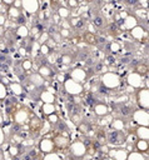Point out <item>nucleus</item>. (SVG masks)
<instances>
[{
    "label": "nucleus",
    "instance_id": "nucleus-12",
    "mask_svg": "<svg viewBox=\"0 0 149 160\" xmlns=\"http://www.w3.org/2000/svg\"><path fill=\"white\" fill-rule=\"evenodd\" d=\"M53 139V142H54V146H55V150L58 151H63V150H66L69 144H70V140L66 135H63V134H56Z\"/></svg>",
    "mask_w": 149,
    "mask_h": 160
},
{
    "label": "nucleus",
    "instance_id": "nucleus-64",
    "mask_svg": "<svg viewBox=\"0 0 149 160\" xmlns=\"http://www.w3.org/2000/svg\"><path fill=\"white\" fill-rule=\"evenodd\" d=\"M1 4H3V0H0V5H1Z\"/></svg>",
    "mask_w": 149,
    "mask_h": 160
},
{
    "label": "nucleus",
    "instance_id": "nucleus-9",
    "mask_svg": "<svg viewBox=\"0 0 149 160\" xmlns=\"http://www.w3.org/2000/svg\"><path fill=\"white\" fill-rule=\"evenodd\" d=\"M126 84L129 86H131L133 89H139L141 86H144V76L141 74H139L138 71H131L126 76Z\"/></svg>",
    "mask_w": 149,
    "mask_h": 160
},
{
    "label": "nucleus",
    "instance_id": "nucleus-54",
    "mask_svg": "<svg viewBox=\"0 0 149 160\" xmlns=\"http://www.w3.org/2000/svg\"><path fill=\"white\" fill-rule=\"evenodd\" d=\"M138 5H140L144 9H148V0H138Z\"/></svg>",
    "mask_w": 149,
    "mask_h": 160
},
{
    "label": "nucleus",
    "instance_id": "nucleus-1",
    "mask_svg": "<svg viewBox=\"0 0 149 160\" xmlns=\"http://www.w3.org/2000/svg\"><path fill=\"white\" fill-rule=\"evenodd\" d=\"M99 90H116L123 85V79L114 71L101 72L99 78Z\"/></svg>",
    "mask_w": 149,
    "mask_h": 160
},
{
    "label": "nucleus",
    "instance_id": "nucleus-23",
    "mask_svg": "<svg viewBox=\"0 0 149 160\" xmlns=\"http://www.w3.org/2000/svg\"><path fill=\"white\" fill-rule=\"evenodd\" d=\"M109 125L113 130H118V131H125V129H126V122L121 118H116V119L110 120Z\"/></svg>",
    "mask_w": 149,
    "mask_h": 160
},
{
    "label": "nucleus",
    "instance_id": "nucleus-13",
    "mask_svg": "<svg viewBox=\"0 0 149 160\" xmlns=\"http://www.w3.org/2000/svg\"><path fill=\"white\" fill-rule=\"evenodd\" d=\"M21 8L26 14L35 15L38 10L40 9V1L39 0H21Z\"/></svg>",
    "mask_w": 149,
    "mask_h": 160
},
{
    "label": "nucleus",
    "instance_id": "nucleus-60",
    "mask_svg": "<svg viewBox=\"0 0 149 160\" xmlns=\"http://www.w3.org/2000/svg\"><path fill=\"white\" fill-rule=\"evenodd\" d=\"M3 4H4V5H6V6H9V5H11V4H13V0H3Z\"/></svg>",
    "mask_w": 149,
    "mask_h": 160
},
{
    "label": "nucleus",
    "instance_id": "nucleus-48",
    "mask_svg": "<svg viewBox=\"0 0 149 160\" xmlns=\"http://www.w3.org/2000/svg\"><path fill=\"white\" fill-rule=\"evenodd\" d=\"M5 140H6V135H5V131L3 129V126H0V146H3L5 144Z\"/></svg>",
    "mask_w": 149,
    "mask_h": 160
},
{
    "label": "nucleus",
    "instance_id": "nucleus-55",
    "mask_svg": "<svg viewBox=\"0 0 149 160\" xmlns=\"http://www.w3.org/2000/svg\"><path fill=\"white\" fill-rule=\"evenodd\" d=\"M124 2H125L126 5H129V6H135V5H138V0H124Z\"/></svg>",
    "mask_w": 149,
    "mask_h": 160
},
{
    "label": "nucleus",
    "instance_id": "nucleus-59",
    "mask_svg": "<svg viewBox=\"0 0 149 160\" xmlns=\"http://www.w3.org/2000/svg\"><path fill=\"white\" fill-rule=\"evenodd\" d=\"M88 31H90V32H95V26H93L91 24H88Z\"/></svg>",
    "mask_w": 149,
    "mask_h": 160
},
{
    "label": "nucleus",
    "instance_id": "nucleus-8",
    "mask_svg": "<svg viewBox=\"0 0 149 160\" xmlns=\"http://www.w3.org/2000/svg\"><path fill=\"white\" fill-rule=\"evenodd\" d=\"M128 31H129V35L131 36V39H134L135 41H143L144 40V42L148 44V30H145L143 28V25L138 24Z\"/></svg>",
    "mask_w": 149,
    "mask_h": 160
},
{
    "label": "nucleus",
    "instance_id": "nucleus-4",
    "mask_svg": "<svg viewBox=\"0 0 149 160\" xmlns=\"http://www.w3.org/2000/svg\"><path fill=\"white\" fill-rule=\"evenodd\" d=\"M135 100L138 104V108L149 110V88L141 86L139 89H135Z\"/></svg>",
    "mask_w": 149,
    "mask_h": 160
},
{
    "label": "nucleus",
    "instance_id": "nucleus-57",
    "mask_svg": "<svg viewBox=\"0 0 149 160\" xmlns=\"http://www.w3.org/2000/svg\"><path fill=\"white\" fill-rule=\"evenodd\" d=\"M6 31V28L5 25H0V38H4V34Z\"/></svg>",
    "mask_w": 149,
    "mask_h": 160
},
{
    "label": "nucleus",
    "instance_id": "nucleus-52",
    "mask_svg": "<svg viewBox=\"0 0 149 160\" xmlns=\"http://www.w3.org/2000/svg\"><path fill=\"white\" fill-rule=\"evenodd\" d=\"M36 15H38V18H39V20H40V21H44V20H45V16H44V10L39 9V10H38V12H36Z\"/></svg>",
    "mask_w": 149,
    "mask_h": 160
},
{
    "label": "nucleus",
    "instance_id": "nucleus-41",
    "mask_svg": "<svg viewBox=\"0 0 149 160\" xmlns=\"http://www.w3.org/2000/svg\"><path fill=\"white\" fill-rule=\"evenodd\" d=\"M9 95V90H8V86L4 85L1 81H0V102L4 101Z\"/></svg>",
    "mask_w": 149,
    "mask_h": 160
},
{
    "label": "nucleus",
    "instance_id": "nucleus-3",
    "mask_svg": "<svg viewBox=\"0 0 149 160\" xmlns=\"http://www.w3.org/2000/svg\"><path fill=\"white\" fill-rule=\"evenodd\" d=\"M63 88L65 90V92L69 96H75V95H81L85 89H84V84L75 81L71 78H66L65 80H63Z\"/></svg>",
    "mask_w": 149,
    "mask_h": 160
},
{
    "label": "nucleus",
    "instance_id": "nucleus-58",
    "mask_svg": "<svg viewBox=\"0 0 149 160\" xmlns=\"http://www.w3.org/2000/svg\"><path fill=\"white\" fill-rule=\"evenodd\" d=\"M126 15H128V12H126L125 10H120V11H119V16H120V19H121V20H123Z\"/></svg>",
    "mask_w": 149,
    "mask_h": 160
},
{
    "label": "nucleus",
    "instance_id": "nucleus-21",
    "mask_svg": "<svg viewBox=\"0 0 149 160\" xmlns=\"http://www.w3.org/2000/svg\"><path fill=\"white\" fill-rule=\"evenodd\" d=\"M39 100H40L41 102H55L56 96H55V94H54L50 89H48V90H41V91L39 92Z\"/></svg>",
    "mask_w": 149,
    "mask_h": 160
},
{
    "label": "nucleus",
    "instance_id": "nucleus-15",
    "mask_svg": "<svg viewBox=\"0 0 149 160\" xmlns=\"http://www.w3.org/2000/svg\"><path fill=\"white\" fill-rule=\"evenodd\" d=\"M120 29H124V30H130L131 28H134L135 25L139 24V19L136 15H133V14H128L121 21H120Z\"/></svg>",
    "mask_w": 149,
    "mask_h": 160
},
{
    "label": "nucleus",
    "instance_id": "nucleus-25",
    "mask_svg": "<svg viewBox=\"0 0 149 160\" xmlns=\"http://www.w3.org/2000/svg\"><path fill=\"white\" fill-rule=\"evenodd\" d=\"M93 24H94L95 28H98V29H103V28H106V25H108V20H106V18H105L103 14L98 12V14H95V15L93 16Z\"/></svg>",
    "mask_w": 149,
    "mask_h": 160
},
{
    "label": "nucleus",
    "instance_id": "nucleus-22",
    "mask_svg": "<svg viewBox=\"0 0 149 160\" xmlns=\"http://www.w3.org/2000/svg\"><path fill=\"white\" fill-rule=\"evenodd\" d=\"M38 72L44 78V79H51V78H54V70L49 66V65H46V64H41V65H39L38 66Z\"/></svg>",
    "mask_w": 149,
    "mask_h": 160
},
{
    "label": "nucleus",
    "instance_id": "nucleus-11",
    "mask_svg": "<svg viewBox=\"0 0 149 160\" xmlns=\"http://www.w3.org/2000/svg\"><path fill=\"white\" fill-rule=\"evenodd\" d=\"M69 78L74 79L75 81L81 82V84H85V82L88 81V79L90 78V74H89L88 70L84 69V68H74V69L70 71Z\"/></svg>",
    "mask_w": 149,
    "mask_h": 160
},
{
    "label": "nucleus",
    "instance_id": "nucleus-61",
    "mask_svg": "<svg viewBox=\"0 0 149 160\" xmlns=\"http://www.w3.org/2000/svg\"><path fill=\"white\" fill-rule=\"evenodd\" d=\"M5 158V152H4V150L1 149V146H0V160H3Z\"/></svg>",
    "mask_w": 149,
    "mask_h": 160
},
{
    "label": "nucleus",
    "instance_id": "nucleus-50",
    "mask_svg": "<svg viewBox=\"0 0 149 160\" xmlns=\"http://www.w3.org/2000/svg\"><path fill=\"white\" fill-rule=\"evenodd\" d=\"M6 21H8V16H6V14L0 12V25H5Z\"/></svg>",
    "mask_w": 149,
    "mask_h": 160
},
{
    "label": "nucleus",
    "instance_id": "nucleus-18",
    "mask_svg": "<svg viewBox=\"0 0 149 160\" xmlns=\"http://www.w3.org/2000/svg\"><path fill=\"white\" fill-rule=\"evenodd\" d=\"M8 90L14 95V96H23L25 92V88L23 86L21 82L19 81H10L8 85Z\"/></svg>",
    "mask_w": 149,
    "mask_h": 160
},
{
    "label": "nucleus",
    "instance_id": "nucleus-19",
    "mask_svg": "<svg viewBox=\"0 0 149 160\" xmlns=\"http://www.w3.org/2000/svg\"><path fill=\"white\" fill-rule=\"evenodd\" d=\"M93 111L99 118H104V116H108L110 114L109 106L106 104H104V102H95L94 106H93Z\"/></svg>",
    "mask_w": 149,
    "mask_h": 160
},
{
    "label": "nucleus",
    "instance_id": "nucleus-35",
    "mask_svg": "<svg viewBox=\"0 0 149 160\" xmlns=\"http://www.w3.org/2000/svg\"><path fill=\"white\" fill-rule=\"evenodd\" d=\"M76 128H78V130H79V132H81V134H89L90 132V122H88V121H85V120H80V122L76 125Z\"/></svg>",
    "mask_w": 149,
    "mask_h": 160
},
{
    "label": "nucleus",
    "instance_id": "nucleus-45",
    "mask_svg": "<svg viewBox=\"0 0 149 160\" xmlns=\"http://www.w3.org/2000/svg\"><path fill=\"white\" fill-rule=\"evenodd\" d=\"M59 32L61 35L63 39H69L71 36V30L70 29H64V28H59Z\"/></svg>",
    "mask_w": 149,
    "mask_h": 160
},
{
    "label": "nucleus",
    "instance_id": "nucleus-62",
    "mask_svg": "<svg viewBox=\"0 0 149 160\" xmlns=\"http://www.w3.org/2000/svg\"><path fill=\"white\" fill-rule=\"evenodd\" d=\"M4 125V116H3V114L0 112V126H3Z\"/></svg>",
    "mask_w": 149,
    "mask_h": 160
},
{
    "label": "nucleus",
    "instance_id": "nucleus-26",
    "mask_svg": "<svg viewBox=\"0 0 149 160\" xmlns=\"http://www.w3.org/2000/svg\"><path fill=\"white\" fill-rule=\"evenodd\" d=\"M148 159H149V155L138 150H130L128 151V155H126V160H148Z\"/></svg>",
    "mask_w": 149,
    "mask_h": 160
},
{
    "label": "nucleus",
    "instance_id": "nucleus-40",
    "mask_svg": "<svg viewBox=\"0 0 149 160\" xmlns=\"http://www.w3.org/2000/svg\"><path fill=\"white\" fill-rule=\"evenodd\" d=\"M51 49L44 42V44H40V46H39V54L40 55H43V56H48V55H50L51 54Z\"/></svg>",
    "mask_w": 149,
    "mask_h": 160
},
{
    "label": "nucleus",
    "instance_id": "nucleus-44",
    "mask_svg": "<svg viewBox=\"0 0 149 160\" xmlns=\"http://www.w3.org/2000/svg\"><path fill=\"white\" fill-rule=\"evenodd\" d=\"M135 71H138L139 74H141L143 76H146L148 75V65H146V62L143 65V64H140V65H138L136 68H135Z\"/></svg>",
    "mask_w": 149,
    "mask_h": 160
},
{
    "label": "nucleus",
    "instance_id": "nucleus-28",
    "mask_svg": "<svg viewBox=\"0 0 149 160\" xmlns=\"http://www.w3.org/2000/svg\"><path fill=\"white\" fill-rule=\"evenodd\" d=\"M83 41L86 42L88 45H96L98 44V36L95 35V32L86 31L83 35Z\"/></svg>",
    "mask_w": 149,
    "mask_h": 160
},
{
    "label": "nucleus",
    "instance_id": "nucleus-53",
    "mask_svg": "<svg viewBox=\"0 0 149 160\" xmlns=\"http://www.w3.org/2000/svg\"><path fill=\"white\" fill-rule=\"evenodd\" d=\"M51 19H53V24H54V25H58V22L60 21L61 18H60L58 14H54V15H51Z\"/></svg>",
    "mask_w": 149,
    "mask_h": 160
},
{
    "label": "nucleus",
    "instance_id": "nucleus-31",
    "mask_svg": "<svg viewBox=\"0 0 149 160\" xmlns=\"http://www.w3.org/2000/svg\"><path fill=\"white\" fill-rule=\"evenodd\" d=\"M33 66H34V61H33V59H30V58H25V59H23V60L20 61V68H21V70L25 71V72H30L31 69H33Z\"/></svg>",
    "mask_w": 149,
    "mask_h": 160
},
{
    "label": "nucleus",
    "instance_id": "nucleus-42",
    "mask_svg": "<svg viewBox=\"0 0 149 160\" xmlns=\"http://www.w3.org/2000/svg\"><path fill=\"white\" fill-rule=\"evenodd\" d=\"M83 118H81V115H80V112H78V111H73L71 114H70V120H71V122L76 126L79 122H80V120H81Z\"/></svg>",
    "mask_w": 149,
    "mask_h": 160
},
{
    "label": "nucleus",
    "instance_id": "nucleus-38",
    "mask_svg": "<svg viewBox=\"0 0 149 160\" xmlns=\"http://www.w3.org/2000/svg\"><path fill=\"white\" fill-rule=\"evenodd\" d=\"M49 35H50V38H51L56 44H60V42L63 41V38H61L59 30H53V29H50V30H49Z\"/></svg>",
    "mask_w": 149,
    "mask_h": 160
},
{
    "label": "nucleus",
    "instance_id": "nucleus-30",
    "mask_svg": "<svg viewBox=\"0 0 149 160\" xmlns=\"http://www.w3.org/2000/svg\"><path fill=\"white\" fill-rule=\"evenodd\" d=\"M56 14L61 18V19H69L71 16V10L68 8V6H63V5H59L56 8Z\"/></svg>",
    "mask_w": 149,
    "mask_h": 160
},
{
    "label": "nucleus",
    "instance_id": "nucleus-33",
    "mask_svg": "<svg viewBox=\"0 0 149 160\" xmlns=\"http://www.w3.org/2000/svg\"><path fill=\"white\" fill-rule=\"evenodd\" d=\"M68 21H69L70 26L75 28V29H79V28H81L84 25V21H83V19L80 16H70L68 19Z\"/></svg>",
    "mask_w": 149,
    "mask_h": 160
},
{
    "label": "nucleus",
    "instance_id": "nucleus-39",
    "mask_svg": "<svg viewBox=\"0 0 149 160\" xmlns=\"http://www.w3.org/2000/svg\"><path fill=\"white\" fill-rule=\"evenodd\" d=\"M49 38H50L49 31H46V30H41V31L39 32V35H38L36 40H38V42H39V44H44Z\"/></svg>",
    "mask_w": 149,
    "mask_h": 160
},
{
    "label": "nucleus",
    "instance_id": "nucleus-32",
    "mask_svg": "<svg viewBox=\"0 0 149 160\" xmlns=\"http://www.w3.org/2000/svg\"><path fill=\"white\" fill-rule=\"evenodd\" d=\"M41 159H44V160H60V159H63V155H60L58 150H53V151L41 154Z\"/></svg>",
    "mask_w": 149,
    "mask_h": 160
},
{
    "label": "nucleus",
    "instance_id": "nucleus-2",
    "mask_svg": "<svg viewBox=\"0 0 149 160\" xmlns=\"http://www.w3.org/2000/svg\"><path fill=\"white\" fill-rule=\"evenodd\" d=\"M68 152L70 155V158H75V159H84V156L88 154V146L84 141L81 140H75L71 141L68 146Z\"/></svg>",
    "mask_w": 149,
    "mask_h": 160
},
{
    "label": "nucleus",
    "instance_id": "nucleus-20",
    "mask_svg": "<svg viewBox=\"0 0 149 160\" xmlns=\"http://www.w3.org/2000/svg\"><path fill=\"white\" fill-rule=\"evenodd\" d=\"M14 34L19 39H26L30 35V29L26 26V24H19V25H16Z\"/></svg>",
    "mask_w": 149,
    "mask_h": 160
},
{
    "label": "nucleus",
    "instance_id": "nucleus-47",
    "mask_svg": "<svg viewBox=\"0 0 149 160\" xmlns=\"http://www.w3.org/2000/svg\"><path fill=\"white\" fill-rule=\"evenodd\" d=\"M66 5L68 8L71 10V9H78L79 8V0H66Z\"/></svg>",
    "mask_w": 149,
    "mask_h": 160
},
{
    "label": "nucleus",
    "instance_id": "nucleus-16",
    "mask_svg": "<svg viewBox=\"0 0 149 160\" xmlns=\"http://www.w3.org/2000/svg\"><path fill=\"white\" fill-rule=\"evenodd\" d=\"M28 81L33 85V88H36V89H40L43 86H45L48 82H46V79H44L38 71L36 72H31L28 78Z\"/></svg>",
    "mask_w": 149,
    "mask_h": 160
},
{
    "label": "nucleus",
    "instance_id": "nucleus-14",
    "mask_svg": "<svg viewBox=\"0 0 149 160\" xmlns=\"http://www.w3.org/2000/svg\"><path fill=\"white\" fill-rule=\"evenodd\" d=\"M38 149H39V152H41V154H45V152H49V151L55 150L53 139L49 138V136L41 138L40 141H39V144H38Z\"/></svg>",
    "mask_w": 149,
    "mask_h": 160
},
{
    "label": "nucleus",
    "instance_id": "nucleus-34",
    "mask_svg": "<svg viewBox=\"0 0 149 160\" xmlns=\"http://www.w3.org/2000/svg\"><path fill=\"white\" fill-rule=\"evenodd\" d=\"M60 62H61V65H64V66H69V65H71L73 64V61H74V56L71 55V54H69V52H65V54H61L60 55Z\"/></svg>",
    "mask_w": 149,
    "mask_h": 160
},
{
    "label": "nucleus",
    "instance_id": "nucleus-29",
    "mask_svg": "<svg viewBox=\"0 0 149 160\" xmlns=\"http://www.w3.org/2000/svg\"><path fill=\"white\" fill-rule=\"evenodd\" d=\"M40 111H41L43 115L46 116V115L56 111V106H55L54 102H43V105L40 106Z\"/></svg>",
    "mask_w": 149,
    "mask_h": 160
},
{
    "label": "nucleus",
    "instance_id": "nucleus-63",
    "mask_svg": "<svg viewBox=\"0 0 149 160\" xmlns=\"http://www.w3.org/2000/svg\"><path fill=\"white\" fill-rule=\"evenodd\" d=\"M95 1H98V0H86V2H89V4L90 2H95Z\"/></svg>",
    "mask_w": 149,
    "mask_h": 160
},
{
    "label": "nucleus",
    "instance_id": "nucleus-56",
    "mask_svg": "<svg viewBox=\"0 0 149 160\" xmlns=\"http://www.w3.org/2000/svg\"><path fill=\"white\" fill-rule=\"evenodd\" d=\"M0 81H1V82H3L4 85H6V86H8V85H9V82H10L11 80H10L9 78H6V76H3V78L0 79Z\"/></svg>",
    "mask_w": 149,
    "mask_h": 160
},
{
    "label": "nucleus",
    "instance_id": "nucleus-10",
    "mask_svg": "<svg viewBox=\"0 0 149 160\" xmlns=\"http://www.w3.org/2000/svg\"><path fill=\"white\" fill-rule=\"evenodd\" d=\"M126 155H128V150L124 146H113L109 148L106 156L114 160H126Z\"/></svg>",
    "mask_w": 149,
    "mask_h": 160
},
{
    "label": "nucleus",
    "instance_id": "nucleus-6",
    "mask_svg": "<svg viewBox=\"0 0 149 160\" xmlns=\"http://www.w3.org/2000/svg\"><path fill=\"white\" fill-rule=\"evenodd\" d=\"M11 118H13V121L16 124V125H23V124H26L30 119V111L25 108H15L11 112Z\"/></svg>",
    "mask_w": 149,
    "mask_h": 160
},
{
    "label": "nucleus",
    "instance_id": "nucleus-37",
    "mask_svg": "<svg viewBox=\"0 0 149 160\" xmlns=\"http://www.w3.org/2000/svg\"><path fill=\"white\" fill-rule=\"evenodd\" d=\"M59 120H60V116H59V114H58L56 111H54V112H51V114L46 115V121H48L51 126H54Z\"/></svg>",
    "mask_w": 149,
    "mask_h": 160
},
{
    "label": "nucleus",
    "instance_id": "nucleus-51",
    "mask_svg": "<svg viewBox=\"0 0 149 160\" xmlns=\"http://www.w3.org/2000/svg\"><path fill=\"white\" fill-rule=\"evenodd\" d=\"M14 8H16V9H20V10H23V8H21V0H13V4H11Z\"/></svg>",
    "mask_w": 149,
    "mask_h": 160
},
{
    "label": "nucleus",
    "instance_id": "nucleus-46",
    "mask_svg": "<svg viewBox=\"0 0 149 160\" xmlns=\"http://www.w3.org/2000/svg\"><path fill=\"white\" fill-rule=\"evenodd\" d=\"M56 26H58V28H64V29H71V26H70L68 19H60V21L58 22Z\"/></svg>",
    "mask_w": 149,
    "mask_h": 160
},
{
    "label": "nucleus",
    "instance_id": "nucleus-36",
    "mask_svg": "<svg viewBox=\"0 0 149 160\" xmlns=\"http://www.w3.org/2000/svg\"><path fill=\"white\" fill-rule=\"evenodd\" d=\"M106 28H108V34H110V35H113L114 38L115 36H118L120 32H121V30H120V28L118 26V24H115V22H113V24H108L106 25Z\"/></svg>",
    "mask_w": 149,
    "mask_h": 160
},
{
    "label": "nucleus",
    "instance_id": "nucleus-49",
    "mask_svg": "<svg viewBox=\"0 0 149 160\" xmlns=\"http://www.w3.org/2000/svg\"><path fill=\"white\" fill-rule=\"evenodd\" d=\"M45 44H46V45H48V46H49L51 50H54V49L56 48V45H58V44H56V42H55V41H54L51 38H49V39L45 41Z\"/></svg>",
    "mask_w": 149,
    "mask_h": 160
},
{
    "label": "nucleus",
    "instance_id": "nucleus-27",
    "mask_svg": "<svg viewBox=\"0 0 149 160\" xmlns=\"http://www.w3.org/2000/svg\"><path fill=\"white\" fill-rule=\"evenodd\" d=\"M8 152H9V155H10L11 158H19V156L21 155V152H23L21 144L15 142V144L9 145V148H8Z\"/></svg>",
    "mask_w": 149,
    "mask_h": 160
},
{
    "label": "nucleus",
    "instance_id": "nucleus-5",
    "mask_svg": "<svg viewBox=\"0 0 149 160\" xmlns=\"http://www.w3.org/2000/svg\"><path fill=\"white\" fill-rule=\"evenodd\" d=\"M130 118L135 125H145L149 126V111L145 109H134L130 114Z\"/></svg>",
    "mask_w": 149,
    "mask_h": 160
},
{
    "label": "nucleus",
    "instance_id": "nucleus-24",
    "mask_svg": "<svg viewBox=\"0 0 149 160\" xmlns=\"http://www.w3.org/2000/svg\"><path fill=\"white\" fill-rule=\"evenodd\" d=\"M134 148L138 151H141L146 155H149V140H144V139H136L134 142Z\"/></svg>",
    "mask_w": 149,
    "mask_h": 160
},
{
    "label": "nucleus",
    "instance_id": "nucleus-17",
    "mask_svg": "<svg viewBox=\"0 0 149 160\" xmlns=\"http://www.w3.org/2000/svg\"><path fill=\"white\" fill-rule=\"evenodd\" d=\"M129 131L134 132V135L136 136V139L149 140V128L145 126V125H135Z\"/></svg>",
    "mask_w": 149,
    "mask_h": 160
},
{
    "label": "nucleus",
    "instance_id": "nucleus-43",
    "mask_svg": "<svg viewBox=\"0 0 149 160\" xmlns=\"http://www.w3.org/2000/svg\"><path fill=\"white\" fill-rule=\"evenodd\" d=\"M109 50H110L111 52H119V51L121 50V44L118 42V41H111V42L109 44Z\"/></svg>",
    "mask_w": 149,
    "mask_h": 160
},
{
    "label": "nucleus",
    "instance_id": "nucleus-7",
    "mask_svg": "<svg viewBox=\"0 0 149 160\" xmlns=\"http://www.w3.org/2000/svg\"><path fill=\"white\" fill-rule=\"evenodd\" d=\"M124 140H125V134L124 131H118V130H110V131H106V144L109 146H120L124 144Z\"/></svg>",
    "mask_w": 149,
    "mask_h": 160
}]
</instances>
